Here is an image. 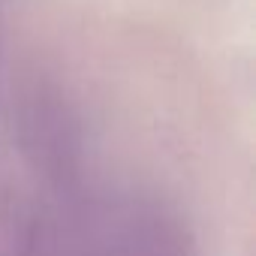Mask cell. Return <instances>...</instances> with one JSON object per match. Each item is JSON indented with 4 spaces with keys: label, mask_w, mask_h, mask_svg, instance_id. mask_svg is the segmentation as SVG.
<instances>
[{
    "label": "cell",
    "mask_w": 256,
    "mask_h": 256,
    "mask_svg": "<svg viewBox=\"0 0 256 256\" xmlns=\"http://www.w3.org/2000/svg\"><path fill=\"white\" fill-rule=\"evenodd\" d=\"M10 0H0V120H4V102H6V84H10V54H6V42H10Z\"/></svg>",
    "instance_id": "obj_3"
},
{
    "label": "cell",
    "mask_w": 256,
    "mask_h": 256,
    "mask_svg": "<svg viewBox=\"0 0 256 256\" xmlns=\"http://www.w3.org/2000/svg\"><path fill=\"white\" fill-rule=\"evenodd\" d=\"M4 114L12 118L18 154L36 187L58 208H78L88 178V124L70 84L34 64L10 76Z\"/></svg>",
    "instance_id": "obj_1"
},
{
    "label": "cell",
    "mask_w": 256,
    "mask_h": 256,
    "mask_svg": "<svg viewBox=\"0 0 256 256\" xmlns=\"http://www.w3.org/2000/svg\"><path fill=\"white\" fill-rule=\"evenodd\" d=\"M94 256H199L187 217L163 196H130L106 223Z\"/></svg>",
    "instance_id": "obj_2"
}]
</instances>
